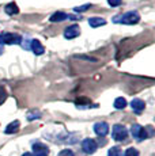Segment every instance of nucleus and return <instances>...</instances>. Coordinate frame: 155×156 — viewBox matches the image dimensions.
<instances>
[{
  "label": "nucleus",
  "mask_w": 155,
  "mask_h": 156,
  "mask_svg": "<svg viewBox=\"0 0 155 156\" xmlns=\"http://www.w3.org/2000/svg\"><path fill=\"white\" fill-rule=\"evenodd\" d=\"M19 126H20V124H19V121H14V122H11V124H8L7 125V128H5V134H13V133H16L18 130H19Z\"/></svg>",
  "instance_id": "4468645a"
},
{
  "label": "nucleus",
  "mask_w": 155,
  "mask_h": 156,
  "mask_svg": "<svg viewBox=\"0 0 155 156\" xmlns=\"http://www.w3.org/2000/svg\"><path fill=\"white\" fill-rule=\"evenodd\" d=\"M124 156H139V151L136 148H128L124 152Z\"/></svg>",
  "instance_id": "6ab92c4d"
},
{
  "label": "nucleus",
  "mask_w": 155,
  "mask_h": 156,
  "mask_svg": "<svg viewBox=\"0 0 155 156\" xmlns=\"http://www.w3.org/2000/svg\"><path fill=\"white\" fill-rule=\"evenodd\" d=\"M82 148H83V151H85L86 154L93 155V154H95V151H97L98 144H97V141H95L94 139H85L83 140V143H82Z\"/></svg>",
  "instance_id": "39448f33"
},
{
  "label": "nucleus",
  "mask_w": 155,
  "mask_h": 156,
  "mask_svg": "<svg viewBox=\"0 0 155 156\" xmlns=\"http://www.w3.org/2000/svg\"><path fill=\"white\" fill-rule=\"evenodd\" d=\"M125 106H127V101H125V98H117V99L114 101V109L117 110H123L125 109Z\"/></svg>",
  "instance_id": "2eb2a0df"
},
{
  "label": "nucleus",
  "mask_w": 155,
  "mask_h": 156,
  "mask_svg": "<svg viewBox=\"0 0 155 156\" xmlns=\"http://www.w3.org/2000/svg\"><path fill=\"white\" fill-rule=\"evenodd\" d=\"M139 20L140 15L138 11H128V12L113 18V23H118V25H136Z\"/></svg>",
  "instance_id": "f257e3e1"
},
{
  "label": "nucleus",
  "mask_w": 155,
  "mask_h": 156,
  "mask_svg": "<svg viewBox=\"0 0 155 156\" xmlns=\"http://www.w3.org/2000/svg\"><path fill=\"white\" fill-rule=\"evenodd\" d=\"M30 42H31V40H29V38H26V40H23V38H22V41H20L19 45L25 50H30Z\"/></svg>",
  "instance_id": "aec40b11"
},
{
  "label": "nucleus",
  "mask_w": 155,
  "mask_h": 156,
  "mask_svg": "<svg viewBox=\"0 0 155 156\" xmlns=\"http://www.w3.org/2000/svg\"><path fill=\"white\" fill-rule=\"evenodd\" d=\"M108 3L112 7H117V5H120L121 3H123V0H108Z\"/></svg>",
  "instance_id": "5701e85b"
},
{
  "label": "nucleus",
  "mask_w": 155,
  "mask_h": 156,
  "mask_svg": "<svg viewBox=\"0 0 155 156\" xmlns=\"http://www.w3.org/2000/svg\"><path fill=\"white\" fill-rule=\"evenodd\" d=\"M90 7H91V4H83V5H79V7H75V8H74V12H85V11H87Z\"/></svg>",
  "instance_id": "a211bd4d"
},
{
  "label": "nucleus",
  "mask_w": 155,
  "mask_h": 156,
  "mask_svg": "<svg viewBox=\"0 0 155 156\" xmlns=\"http://www.w3.org/2000/svg\"><path fill=\"white\" fill-rule=\"evenodd\" d=\"M3 52H4V48H3V45H0V56L3 55Z\"/></svg>",
  "instance_id": "b1692460"
},
{
  "label": "nucleus",
  "mask_w": 155,
  "mask_h": 156,
  "mask_svg": "<svg viewBox=\"0 0 155 156\" xmlns=\"http://www.w3.org/2000/svg\"><path fill=\"white\" fill-rule=\"evenodd\" d=\"M88 25H90L93 29H95V27H99V26L106 25V19H103V18H99V16L90 18V19H88Z\"/></svg>",
  "instance_id": "f8f14e48"
},
{
  "label": "nucleus",
  "mask_w": 155,
  "mask_h": 156,
  "mask_svg": "<svg viewBox=\"0 0 155 156\" xmlns=\"http://www.w3.org/2000/svg\"><path fill=\"white\" fill-rule=\"evenodd\" d=\"M22 156H33V155H31V154H29V152H26V154H23Z\"/></svg>",
  "instance_id": "393cba45"
},
{
  "label": "nucleus",
  "mask_w": 155,
  "mask_h": 156,
  "mask_svg": "<svg viewBox=\"0 0 155 156\" xmlns=\"http://www.w3.org/2000/svg\"><path fill=\"white\" fill-rule=\"evenodd\" d=\"M127 136H128V130H127L125 126H123V125H120V124H117V125L113 126L112 137H113L114 141H124V140L127 139Z\"/></svg>",
  "instance_id": "7ed1b4c3"
},
{
  "label": "nucleus",
  "mask_w": 155,
  "mask_h": 156,
  "mask_svg": "<svg viewBox=\"0 0 155 156\" xmlns=\"http://www.w3.org/2000/svg\"><path fill=\"white\" fill-rule=\"evenodd\" d=\"M41 117L40 110H31V112L27 113V119L29 121H34V119H38Z\"/></svg>",
  "instance_id": "dca6fc26"
},
{
  "label": "nucleus",
  "mask_w": 155,
  "mask_h": 156,
  "mask_svg": "<svg viewBox=\"0 0 155 156\" xmlns=\"http://www.w3.org/2000/svg\"><path fill=\"white\" fill-rule=\"evenodd\" d=\"M131 134H132L133 139H136L138 141H143L144 139H147L148 134L146 132V128L140 126L139 124H135L131 126Z\"/></svg>",
  "instance_id": "20e7f679"
},
{
  "label": "nucleus",
  "mask_w": 155,
  "mask_h": 156,
  "mask_svg": "<svg viewBox=\"0 0 155 156\" xmlns=\"http://www.w3.org/2000/svg\"><path fill=\"white\" fill-rule=\"evenodd\" d=\"M108 156H123V152H121L120 147H112L108 152Z\"/></svg>",
  "instance_id": "f3484780"
},
{
  "label": "nucleus",
  "mask_w": 155,
  "mask_h": 156,
  "mask_svg": "<svg viewBox=\"0 0 155 156\" xmlns=\"http://www.w3.org/2000/svg\"><path fill=\"white\" fill-rule=\"evenodd\" d=\"M4 11H5V14L7 15H16L18 12H19V8H18L16 3L11 2L4 7Z\"/></svg>",
  "instance_id": "ddd939ff"
},
{
  "label": "nucleus",
  "mask_w": 155,
  "mask_h": 156,
  "mask_svg": "<svg viewBox=\"0 0 155 156\" xmlns=\"http://www.w3.org/2000/svg\"><path fill=\"white\" fill-rule=\"evenodd\" d=\"M22 37L14 33H2L0 34V45H19Z\"/></svg>",
  "instance_id": "f03ea898"
},
{
  "label": "nucleus",
  "mask_w": 155,
  "mask_h": 156,
  "mask_svg": "<svg viewBox=\"0 0 155 156\" xmlns=\"http://www.w3.org/2000/svg\"><path fill=\"white\" fill-rule=\"evenodd\" d=\"M131 107H132V110L136 114H140V113H143V110H144L146 103L142 99H139V98H135V99H132V102H131Z\"/></svg>",
  "instance_id": "9b49d317"
},
{
  "label": "nucleus",
  "mask_w": 155,
  "mask_h": 156,
  "mask_svg": "<svg viewBox=\"0 0 155 156\" xmlns=\"http://www.w3.org/2000/svg\"><path fill=\"white\" fill-rule=\"evenodd\" d=\"M80 34V27L78 25H72V26H68L64 31V37L67 40H72V38H76L78 35Z\"/></svg>",
  "instance_id": "6e6552de"
},
{
  "label": "nucleus",
  "mask_w": 155,
  "mask_h": 156,
  "mask_svg": "<svg viewBox=\"0 0 155 156\" xmlns=\"http://www.w3.org/2000/svg\"><path fill=\"white\" fill-rule=\"evenodd\" d=\"M31 148L35 156H48V154H49V148L42 143H38V141L33 143Z\"/></svg>",
  "instance_id": "423d86ee"
},
{
  "label": "nucleus",
  "mask_w": 155,
  "mask_h": 156,
  "mask_svg": "<svg viewBox=\"0 0 155 156\" xmlns=\"http://www.w3.org/2000/svg\"><path fill=\"white\" fill-rule=\"evenodd\" d=\"M7 99V92L4 91V90H0V105H3L4 103V101Z\"/></svg>",
  "instance_id": "4be33fe9"
},
{
  "label": "nucleus",
  "mask_w": 155,
  "mask_h": 156,
  "mask_svg": "<svg viewBox=\"0 0 155 156\" xmlns=\"http://www.w3.org/2000/svg\"><path fill=\"white\" fill-rule=\"evenodd\" d=\"M94 132L99 137H105L109 133V125L106 122H97L94 125Z\"/></svg>",
  "instance_id": "0eeeda50"
},
{
  "label": "nucleus",
  "mask_w": 155,
  "mask_h": 156,
  "mask_svg": "<svg viewBox=\"0 0 155 156\" xmlns=\"http://www.w3.org/2000/svg\"><path fill=\"white\" fill-rule=\"evenodd\" d=\"M65 19H72V20H76L75 16H72V15H68L65 12H61V11H57V12H55L50 16V22H63V20Z\"/></svg>",
  "instance_id": "1a4fd4ad"
},
{
  "label": "nucleus",
  "mask_w": 155,
  "mask_h": 156,
  "mask_svg": "<svg viewBox=\"0 0 155 156\" xmlns=\"http://www.w3.org/2000/svg\"><path fill=\"white\" fill-rule=\"evenodd\" d=\"M57 156H75V154H74L71 149H63V151Z\"/></svg>",
  "instance_id": "412c9836"
},
{
  "label": "nucleus",
  "mask_w": 155,
  "mask_h": 156,
  "mask_svg": "<svg viewBox=\"0 0 155 156\" xmlns=\"http://www.w3.org/2000/svg\"><path fill=\"white\" fill-rule=\"evenodd\" d=\"M30 50L34 53V55L41 56V55H44V52H45V48L42 46V44H41L38 40H31V42H30Z\"/></svg>",
  "instance_id": "9d476101"
}]
</instances>
